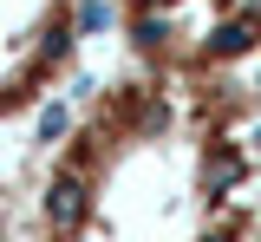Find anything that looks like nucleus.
<instances>
[{
  "instance_id": "obj_4",
  "label": "nucleus",
  "mask_w": 261,
  "mask_h": 242,
  "mask_svg": "<svg viewBox=\"0 0 261 242\" xmlns=\"http://www.w3.org/2000/svg\"><path fill=\"white\" fill-rule=\"evenodd\" d=\"M255 242H261V216H255Z\"/></svg>"
},
{
  "instance_id": "obj_2",
  "label": "nucleus",
  "mask_w": 261,
  "mask_h": 242,
  "mask_svg": "<svg viewBox=\"0 0 261 242\" xmlns=\"http://www.w3.org/2000/svg\"><path fill=\"white\" fill-rule=\"evenodd\" d=\"M137 72H242L261 53V0H124L118 7Z\"/></svg>"
},
{
  "instance_id": "obj_3",
  "label": "nucleus",
  "mask_w": 261,
  "mask_h": 242,
  "mask_svg": "<svg viewBox=\"0 0 261 242\" xmlns=\"http://www.w3.org/2000/svg\"><path fill=\"white\" fill-rule=\"evenodd\" d=\"M98 0H0V131L33 118L85 59Z\"/></svg>"
},
{
  "instance_id": "obj_1",
  "label": "nucleus",
  "mask_w": 261,
  "mask_h": 242,
  "mask_svg": "<svg viewBox=\"0 0 261 242\" xmlns=\"http://www.w3.org/2000/svg\"><path fill=\"white\" fill-rule=\"evenodd\" d=\"M261 99L242 72L124 66L79 105L27 209V242H255Z\"/></svg>"
}]
</instances>
